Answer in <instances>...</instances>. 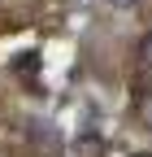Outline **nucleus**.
<instances>
[{"mask_svg":"<svg viewBox=\"0 0 152 157\" xmlns=\"http://www.w3.org/2000/svg\"><path fill=\"white\" fill-rule=\"evenodd\" d=\"M135 118H139V127L152 131V87H143V92L135 96Z\"/></svg>","mask_w":152,"mask_h":157,"instance_id":"1","label":"nucleus"},{"mask_svg":"<svg viewBox=\"0 0 152 157\" xmlns=\"http://www.w3.org/2000/svg\"><path fill=\"white\" fill-rule=\"evenodd\" d=\"M139 157H152V153H139Z\"/></svg>","mask_w":152,"mask_h":157,"instance_id":"4","label":"nucleus"},{"mask_svg":"<svg viewBox=\"0 0 152 157\" xmlns=\"http://www.w3.org/2000/svg\"><path fill=\"white\" fill-rule=\"evenodd\" d=\"M139 66H143V70H152V31L139 39Z\"/></svg>","mask_w":152,"mask_h":157,"instance_id":"2","label":"nucleus"},{"mask_svg":"<svg viewBox=\"0 0 152 157\" xmlns=\"http://www.w3.org/2000/svg\"><path fill=\"white\" fill-rule=\"evenodd\" d=\"M113 9H139V0H109Z\"/></svg>","mask_w":152,"mask_h":157,"instance_id":"3","label":"nucleus"}]
</instances>
